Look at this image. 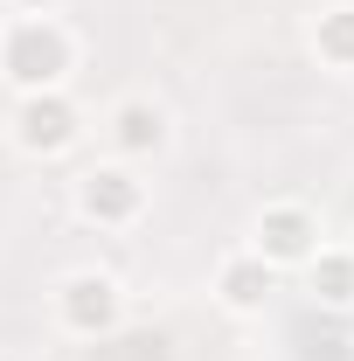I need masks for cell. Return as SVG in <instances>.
Segmentation results:
<instances>
[{"label": "cell", "instance_id": "obj_1", "mask_svg": "<svg viewBox=\"0 0 354 361\" xmlns=\"http://www.w3.org/2000/svg\"><path fill=\"white\" fill-rule=\"evenodd\" d=\"M70 63H77V42H70V28L56 14H14L0 28V77L21 84L28 97L35 90H56L70 77Z\"/></svg>", "mask_w": 354, "mask_h": 361}, {"label": "cell", "instance_id": "obj_2", "mask_svg": "<svg viewBox=\"0 0 354 361\" xmlns=\"http://www.w3.org/2000/svg\"><path fill=\"white\" fill-rule=\"evenodd\" d=\"M56 313H63L70 334H111L118 313H126V292H118V278H104V271H77V278H63Z\"/></svg>", "mask_w": 354, "mask_h": 361}, {"label": "cell", "instance_id": "obj_3", "mask_svg": "<svg viewBox=\"0 0 354 361\" xmlns=\"http://www.w3.org/2000/svg\"><path fill=\"white\" fill-rule=\"evenodd\" d=\"M264 264H306L312 250H319V223H312V209L299 202H271L264 216H257V243H250Z\"/></svg>", "mask_w": 354, "mask_h": 361}, {"label": "cell", "instance_id": "obj_4", "mask_svg": "<svg viewBox=\"0 0 354 361\" xmlns=\"http://www.w3.org/2000/svg\"><path fill=\"white\" fill-rule=\"evenodd\" d=\"M77 209H84L90 223H133L139 209H146V188L133 180V167H90L77 180Z\"/></svg>", "mask_w": 354, "mask_h": 361}, {"label": "cell", "instance_id": "obj_5", "mask_svg": "<svg viewBox=\"0 0 354 361\" xmlns=\"http://www.w3.org/2000/svg\"><path fill=\"white\" fill-rule=\"evenodd\" d=\"M14 139H21V153H63L70 139H77V111L63 104V90H35L28 104H21V126H14Z\"/></svg>", "mask_w": 354, "mask_h": 361}, {"label": "cell", "instance_id": "obj_6", "mask_svg": "<svg viewBox=\"0 0 354 361\" xmlns=\"http://www.w3.org/2000/svg\"><path fill=\"white\" fill-rule=\"evenodd\" d=\"M104 126H111V146L118 153H160L167 146V111L153 97H118Z\"/></svg>", "mask_w": 354, "mask_h": 361}, {"label": "cell", "instance_id": "obj_7", "mask_svg": "<svg viewBox=\"0 0 354 361\" xmlns=\"http://www.w3.org/2000/svg\"><path fill=\"white\" fill-rule=\"evenodd\" d=\"M216 292H222V306L229 313H257L271 299V264L250 250V257H229V264L216 271Z\"/></svg>", "mask_w": 354, "mask_h": 361}, {"label": "cell", "instance_id": "obj_8", "mask_svg": "<svg viewBox=\"0 0 354 361\" xmlns=\"http://www.w3.org/2000/svg\"><path fill=\"white\" fill-rule=\"evenodd\" d=\"M312 285H319V299L326 306H354V257L348 250H312Z\"/></svg>", "mask_w": 354, "mask_h": 361}, {"label": "cell", "instance_id": "obj_9", "mask_svg": "<svg viewBox=\"0 0 354 361\" xmlns=\"http://www.w3.org/2000/svg\"><path fill=\"white\" fill-rule=\"evenodd\" d=\"M319 49H326V63H341V70H354V14H348V7L319 21Z\"/></svg>", "mask_w": 354, "mask_h": 361}, {"label": "cell", "instance_id": "obj_10", "mask_svg": "<svg viewBox=\"0 0 354 361\" xmlns=\"http://www.w3.org/2000/svg\"><path fill=\"white\" fill-rule=\"evenodd\" d=\"M14 7H21V14H49L56 0H14Z\"/></svg>", "mask_w": 354, "mask_h": 361}]
</instances>
